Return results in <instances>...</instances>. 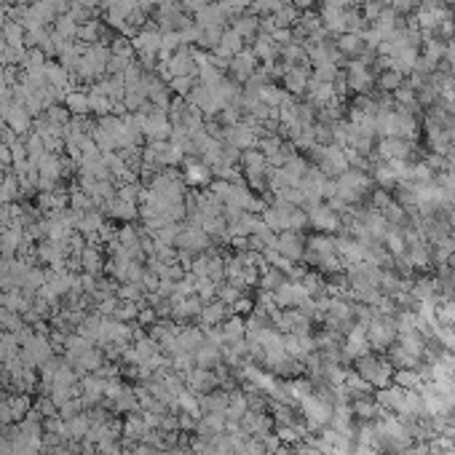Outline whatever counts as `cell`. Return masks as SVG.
I'll use <instances>...</instances> for the list:
<instances>
[{
	"label": "cell",
	"mask_w": 455,
	"mask_h": 455,
	"mask_svg": "<svg viewBox=\"0 0 455 455\" xmlns=\"http://www.w3.org/2000/svg\"><path fill=\"white\" fill-rule=\"evenodd\" d=\"M447 220H450V230H453V236H455V209L447 215Z\"/></svg>",
	"instance_id": "obj_39"
},
{
	"label": "cell",
	"mask_w": 455,
	"mask_h": 455,
	"mask_svg": "<svg viewBox=\"0 0 455 455\" xmlns=\"http://www.w3.org/2000/svg\"><path fill=\"white\" fill-rule=\"evenodd\" d=\"M298 19V11H295V6L289 9V6H284V9H279L276 11V22L279 24H289V22H295Z\"/></svg>",
	"instance_id": "obj_38"
},
{
	"label": "cell",
	"mask_w": 455,
	"mask_h": 455,
	"mask_svg": "<svg viewBox=\"0 0 455 455\" xmlns=\"http://www.w3.org/2000/svg\"><path fill=\"white\" fill-rule=\"evenodd\" d=\"M204 330H198V327H193V324H185V327H180L177 330V343H174V351H188V354H193L196 348L204 343ZM172 351V354H174Z\"/></svg>",
	"instance_id": "obj_21"
},
{
	"label": "cell",
	"mask_w": 455,
	"mask_h": 455,
	"mask_svg": "<svg viewBox=\"0 0 455 455\" xmlns=\"http://www.w3.org/2000/svg\"><path fill=\"white\" fill-rule=\"evenodd\" d=\"M335 46L340 51V57H361V51L367 48V43H364L361 33H340Z\"/></svg>",
	"instance_id": "obj_23"
},
{
	"label": "cell",
	"mask_w": 455,
	"mask_h": 455,
	"mask_svg": "<svg viewBox=\"0 0 455 455\" xmlns=\"http://www.w3.org/2000/svg\"><path fill=\"white\" fill-rule=\"evenodd\" d=\"M9 408H11V412H13V418L19 420L30 410V399L27 396H13V399H9Z\"/></svg>",
	"instance_id": "obj_34"
},
{
	"label": "cell",
	"mask_w": 455,
	"mask_h": 455,
	"mask_svg": "<svg viewBox=\"0 0 455 455\" xmlns=\"http://www.w3.org/2000/svg\"><path fill=\"white\" fill-rule=\"evenodd\" d=\"M354 372L364 378L372 388H386V386L394 383V367L378 351H367L364 356L354 359Z\"/></svg>",
	"instance_id": "obj_3"
},
{
	"label": "cell",
	"mask_w": 455,
	"mask_h": 455,
	"mask_svg": "<svg viewBox=\"0 0 455 455\" xmlns=\"http://www.w3.org/2000/svg\"><path fill=\"white\" fill-rule=\"evenodd\" d=\"M191 276H196V279H212V281L220 284L225 279V260L220 254H215V252H204V254L193 257Z\"/></svg>",
	"instance_id": "obj_8"
},
{
	"label": "cell",
	"mask_w": 455,
	"mask_h": 455,
	"mask_svg": "<svg viewBox=\"0 0 455 455\" xmlns=\"http://www.w3.org/2000/svg\"><path fill=\"white\" fill-rule=\"evenodd\" d=\"M378 86H381L383 91H388V94H394L399 86H405V75H402V72L388 70V67H386V70L378 75Z\"/></svg>",
	"instance_id": "obj_28"
},
{
	"label": "cell",
	"mask_w": 455,
	"mask_h": 455,
	"mask_svg": "<svg viewBox=\"0 0 455 455\" xmlns=\"http://www.w3.org/2000/svg\"><path fill=\"white\" fill-rule=\"evenodd\" d=\"M287 89L295 91V94H303L308 89V72L303 70V67H292L287 72Z\"/></svg>",
	"instance_id": "obj_29"
},
{
	"label": "cell",
	"mask_w": 455,
	"mask_h": 455,
	"mask_svg": "<svg viewBox=\"0 0 455 455\" xmlns=\"http://www.w3.org/2000/svg\"><path fill=\"white\" fill-rule=\"evenodd\" d=\"M174 244L182 249V254L198 257V254L209 252V247H212V236H209L198 223H188V225H180V236H177Z\"/></svg>",
	"instance_id": "obj_5"
},
{
	"label": "cell",
	"mask_w": 455,
	"mask_h": 455,
	"mask_svg": "<svg viewBox=\"0 0 455 455\" xmlns=\"http://www.w3.org/2000/svg\"><path fill=\"white\" fill-rule=\"evenodd\" d=\"M193 359H196V367H201V370H217L223 364V346L204 337V343L193 351Z\"/></svg>",
	"instance_id": "obj_19"
},
{
	"label": "cell",
	"mask_w": 455,
	"mask_h": 455,
	"mask_svg": "<svg viewBox=\"0 0 455 455\" xmlns=\"http://www.w3.org/2000/svg\"><path fill=\"white\" fill-rule=\"evenodd\" d=\"M81 263H84V268L89 271V274H96V271H99V265H102V257H99V252L96 249H86L84 257H81Z\"/></svg>",
	"instance_id": "obj_33"
},
{
	"label": "cell",
	"mask_w": 455,
	"mask_h": 455,
	"mask_svg": "<svg viewBox=\"0 0 455 455\" xmlns=\"http://www.w3.org/2000/svg\"><path fill=\"white\" fill-rule=\"evenodd\" d=\"M375 75H372V70L364 64V62H351L348 64V72H346V84L351 91H356V94H367L372 89V81Z\"/></svg>",
	"instance_id": "obj_16"
},
{
	"label": "cell",
	"mask_w": 455,
	"mask_h": 455,
	"mask_svg": "<svg viewBox=\"0 0 455 455\" xmlns=\"http://www.w3.org/2000/svg\"><path fill=\"white\" fill-rule=\"evenodd\" d=\"M0 383H3V370H0Z\"/></svg>",
	"instance_id": "obj_41"
},
{
	"label": "cell",
	"mask_w": 455,
	"mask_h": 455,
	"mask_svg": "<svg viewBox=\"0 0 455 455\" xmlns=\"http://www.w3.org/2000/svg\"><path fill=\"white\" fill-rule=\"evenodd\" d=\"M230 308H233V313H236V316H249V313L254 311V303H252V300L247 298V292H244V295H241V298L236 300Z\"/></svg>",
	"instance_id": "obj_35"
},
{
	"label": "cell",
	"mask_w": 455,
	"mask_h": 455,
	"mask_svg": "<svg viewBox=\"0 0 455 455\" xmlns=\"http://www.w3.org/2000/svg\"><path fill=\"white\" fill-rule=\"evenodd\" d=\"M394 383L405 391H420L426 386V378L420 370H394Z\"/></svg>",
	"instance_id": "obj_26"
},
{
	"label": "cell",
	"mask_w": 455,
	"mask_h": 455,
	"mask_svg": "<svg viewBox=\"0 0 455 455\" xmlns=\"http://www.w3.org/2000/svg\"><path fill=\"white\" fill-rule=\"evenodd\" d=\"M185 383H188L191 391H196V394L201 396V394H209V391L220 388L223 378L217 375V370H201V367H193V370L185 375Z\"/></svg>",
	"instance_id": "obj_13"
},
{
	"label": "cell",
	"mask_w": 455,
	"mask_h": 455,
	"mask_svg": "<svg viewBox=\"0 0 455 455\" xmlns=\"http://www.w3.org/2000/svg\"><path fill=\"white\" fill-rule=\"evenodd\" d=\"M228 402H230V391H220V388H215V391H209V394H201L198 408H201V412H223V415H225Z\"/></svg>",
	"instance_id": "obj_24"
},
{
	"label": "cell",
	"mask_w": 455,
	"mask_h": 455,
	"mask_svg": "<svg viewBox=\"0 0 455 455\" xmlns=\"http://www.w3.org/2000/svg\"><path fill=\"white\" fill-rule=\"evenodd\" d=\"M437 327H455V298H439L434 305Z\"/></svg>",
	"instance_id": "obj_27"
},
{
	"label": "cell",
	"mask_w": 455,
	"mask_h": 455,
	"mask_svg": "<svg viewBox=\"0 0 455 455\" xmlns=\"http://www.w3.org/2000/svg\"><path fill=\"white\" fill-rule=\"evenodd\" d=\"M284 351H287V356L303 361L316 351V337H313V332L311 335H284Z\"/></svg>",
	"instance_id": "obj_20"
},
{
	"label": "cell",
	"mask_w": 455,
	"mask_h": 455,
	"mask_svg": "<svg viewBox=\"0 0 455 455\" xmlns=\"http://www.w3.org/2000/svg\"><path fill=\"white\" fill-rule=\"evenodd\" d=\"M313 0H295V6H300V9H308Z\"/></svg>",
	"instance_id": "obj_40"
},
{
	"label": "cell",
	"mask_w": 455,
	"mask_h": 455,
	"mask_svg": "<svg viewBox=\"0 0 455 455\" xmlns=\"http://www.w3.org/2000/svg\"><path fill=\"white\" fill-rule=\"evenodd\" d=\"M415 9H418V0H391V11L399 13V16L415 11Z\"/></svg>",
	"instance_id": "obj_36"
},
{
	"label": "cell",
	"mask_w": 455,
	"mask_h": 455,
	"mask_svg": "<svg viewBox=\"0 0 455 455\" xmlns=\"http://www.w3.org/2000/svg\"><path fill=\"white\" fill-rule=\"evenodd\" d=\"M150 432V426H147V420H145V412L142 415H132V418L123 423V437H126V442H142L145 437Z\"/></svg>",
	"instance_id": "obj_25"
},
{
	"label": "cell",
	"mask_w": 455,
	"mask_h": 455,
	"mask_svg": "<svg viewBox=\"0 0 455 455\" xmlns=\"http://www.w3.org/2000/svg\"><path fill=\"white\" fill-rule=\"evenodd\" d=\"M337 182V201H343L346 206L361 204L372 191V177L364 169H348L340 177H335Z\"/></svg>",
	"instance_id": "obj_2"
},
{
	"label": "cell",
	"mask_w": 455,
	"mask_h": 455,
	"mask_svg": "<svg viewBox=\"0 0 455 455\" xmlns=\"http://www.w3.org/2000/svg\"><path fill=\"white\" fill-rule=\"evenodd\" d=\"M271 298H274V303H276V308H279V311H287V308H300V305L311 298V295L305 292V287H303L300 281H292V279H287L281 287L271 292Z\"/></svg>",
	"instance_id": "obj_9"
},
{
	"label": "cell",
	"mask_w": 455,
	"mask_h": 455,
	"mask_svg": "<svg viewBox=\"0 0 455 455\" xmlns=\"http://www.w3.org/2000/svg\"><path fill=\"white\" fill-rule=\"evenodd\" d=\"M378 156H381V161H410L412 142L405 137H386L383 142L378 145Z\"/></svg>",
	"instance_id": "obj_15"
},
{
	"label": "cell",
	"mask_w": 455,
	"mask_h": 455,
	"mask_svg": "<svg viewBox=\"0 0 455 455\" xmlns=\"http://www.w3.org/2000/svg\"><path fill=\"white\" fill-rule=\"evenodd\" d=\"M274 327L281 335H311L313 322L300 311V308H287V311L274 313Z\"/></svg>",
	"instance_id": "obj_6"
},
{
	"label": "cell",
	"mask_w": 455,
	"mask_h": 455,
	"mask_svg": "<svg viewBox=\"0 0 455 455\" xmlns=\"http://www.w3.org/2000/svg\"><path fill=\"white\" fill-rule=\"evenodd\" d=\"M233 316V308L228 305V303H223V300H217V298H212V300H206L204 303V308H201V324L204 327H220L223 322H228Z\"/></svg>",
	"instance_id": "obj_18"
},
{
	"label": "cell",
	"mask_w": 455,
	"mask_h": 455,
	"mask_svg": "<svg viewBox=\"0 0 455 455\" xmlns=\"http://www.w3.org/2000/svg\"><path fill=\"white\" fill-rule=\"evenodd\" d=\"M370 351V343H367V327H361V324H354L351 330H348L346 335H343V354H346V359H359Z\"/></svg>",
	"instance_id": "obj_12"
},
{
	"label": "cell",
	"mask_w": 455,
	"mask_h": 455,
	"mask_svg": "<svg viewBox=\"0 0 455 455\" xmlns=\"http://www.w3.org/2000/svg\"><path fill=\"white\" fill-rule=\"evenodd\" d=\"M188 180L191 182H206L209 180V167H191L188 169Z\"/></svg>",
	"instance_id": "obj_37"
},
{
	"label": "cell",
	"mask_w": 455,
	"mask_h": 455,
	"mask_svg": "<svg viewBox=\"0 0 455 455\" xmlns=\"http://www.w3.org/2000/svg\"><path fill=\"white\" fill-rule=\"evenodd\" d=\"M274 249L289 263H300L305 257V239L298 230H281V233H276Z\"/></svg>",
	"instance_id": "obj_10"
},
{
	"label": "cell",
	"mask_w": 455,
	"mask_h": 455,
	"mask_svg": "<svg viewBox=\"0 0 455 455\" xmlns=\"http://www.w3.org/2000/svg\"><path fill=\"white\" fill-rule=\"evenodd\" d=\"M225 426L228 420L223 412H201V418L196 420V434L201 442L212 444L220 434H225Z\"/></svg>",
	"instance_id": "obj_11"
},
{
	"label": "cell",
	"mask_w": 455,
	"mask_h": 455,
	"mask_svg": "<svg viewBox=\"0 0 455 455\" xmlns=\"http://www.w3.org/2000/svg\"><path fill=\"white\" fill-rule=\"evenodd\" d=\"M228 140H230V145H233V147H252V145H254V134H252L249 129H241V126H236V129H230Z\"/></svg>",
	"instance_id": "obj_32"
},
{
	"label": "cell",
	"mask_w": 455,
	"mask_h": 455,
	"mask_svg": "<svg viewBox=\"0 0 455 455\" xmlns=\"http://www.w3.org/2000/svg\"><path fill=\"white\" fill-rule=\"evenodd\" d=\"M367 343H370V351L386 354V351L396 343L394 319H391V316H381V313H375V316H372V322L367 324Z\"/></svg>",
	"instance_id": "obj_4"
},
{
	"label": "cell",
	"mask_w": 455,
	"mask_h": 455,
	"mask_svg": "<svg viewBox=\"0 0 455 455\" xmlns=\"http://www.w3.org/2000/svg\"><path fill=\"white\" fill-rule=\"evenodd\" d=\"M244 169H247V177H249V182L254 188H260V191L268 188L265 182L271 177V172H268V158H265L263 153H247Z\"/></svg>",
	"instance_id": "obj_17"
},
{
	"label": "cell",
	"mask_w": 455,
	"mask_h": 455,
	"mask_svg": "<svg viewBox=\"0 0 455 455\" xmlns=\"http://www.w3.org/2000/svg\"><path fill=\"white\" fill-rule=\"evenodd\" d=\"M408 394L402 386H386V388H375V399H378V405L386 410V412H391V415H399L402 408H405V402H408Z\"/></svg>",
	"instance_id": "obj_14"
},
{
	"label": "cell",
	"mask_w": 455,
	"mask_h": 455,
	"mask_svg": "<svg viewBox=\"0 0 455 455\" xmlns=\"http://www.w3.org/2000/svg\"><path fill=\"white\" fill-rule=\"evenodd\" d=\"M241 295H244V289L236 287V284H233V281H228V279H223V281L217 284V300H223V303H228V305H233Z\"/></svg>",
	"instance_id": "obj_30"
},
{
	"label": "cell",
	"mask_w": 455,
	"mask_h": 455,
	"mask_svg": "<svg viewBox=\"0 0 455 455\" xmlns=\"http://www.w3.org/2000/svg\"><path fill=\"white\" fill-rule=\"evenodd\" d=\"M322 27L327 33H335V35L346 33V9H340L335 3H327L322 11Z\"/></svg>",
	"instance_id": "obj_22"
},
{
	"label": "cell",
	"mask_w": 455,
	"mask_h": 455,
	"mask_svg": "<svg viewBox=\"0 0 455 455\" xmlns=\"http://www.w3.org/2000/svg\"><path fill=\"white\" fill-rule=\"evenodd\" d=\"M108 212L113 217H120V220H132V217L137 215V206H134L129 198H118V201H113V204L108 206Z\"/></svg>",
	"instance_id": "obj_31"
},
{
	"label": "cell",
	"mask_w": 455,
	"mask_h": 455,
	"mask_svg": "<svg viewBox=\"0 0 455 455\" xmlns=\"http://www.w3.org/2000/svg\"><path fill=\"white\" fill-rule=\"evenodd\" d=\"M260 217H263V223L274 233H281V230H303V228H308L311 223H308V212L305 209H300V206L295 204H287V201H281V198H274V204L265 206L263 212H260Z\"/></svg>",
	"instance_id": "obj_1"
},
{
	"label": "cell",
	"mask_w": 455,
	"mask_h": 455,
	"mask_svg": "<svg viewBox=\"0 0 455 455\" xmlns=\"http://www.w3.org/2000/svg\"><path fill=\"white\" fill-rule=\"evenodd\" d=\"M308 223L319 233H330V236L337 233V230H343V215L337 209H332L330 204H322V201L308 209Z\"/></svg>",
	"instance_id": "obj_7"
}]
</instances>
